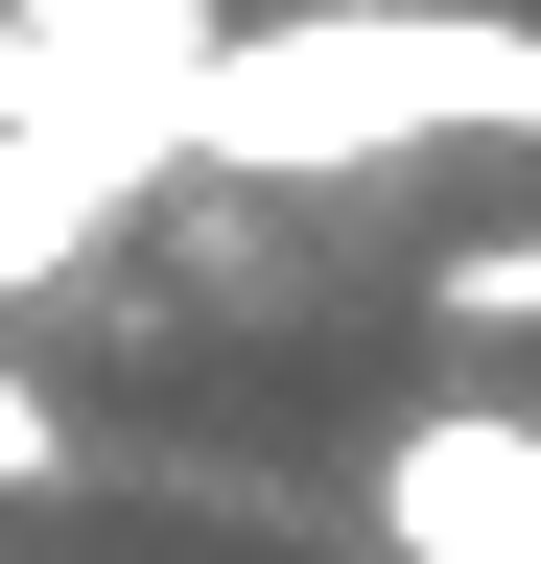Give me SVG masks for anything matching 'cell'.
Masks as SVG:
<instances>
[{
  "mask_svg": "<svg viewBox=\"0 0 541 564\" xmlns=\"http://www.w3.org/2000/svg\"><path fill=\"white\" fill-rule=\"evenodd\" d=\"M424 329H470V352H541V236H424Z\"/></svg>",
  "mask_w": 541,
  "mask_h": 564,
  "instance_id": "277c9868",
  "label": "cell"
},
{
  "mask_svg": "<svg viewBox=\"0 0 541 564\" xmlns=\"http://www.w3.org/2000/svg\"><path fill=\"white\" fill-rule=\"evenodd\" d=\"M0 494H72V400H47L24 352H0Z\"/></svg>",
  "mask_w": 541,
  "mask_h": 564,
  "instance_id": "5b68a950",
  "label": "cell"
},
{
  "mask_svg": "<svg viewBox=\"0 0 541 564\" xmlns=\"http://www.w3.org/2000/svg\"><path fill=\"white\" fill-rule=\"evenodd\" d=\"M424 141L541 165V24L518 0H283V24H213V70H188L213 188H354V165H424Z\"/></svg>",
  "mask_w": 541,
  "mask_h": 564,
  "instance_id": "6da1fadb",
  "label": "cell"
},
{
  "mask_svg": "<svg viewBox=\"0 0 541 564\" xmlns=\"http://www.w3.org/2000/svg\"><path fill=\"white\" fill-rule=\"evenodd\" d=\"M377 564H541V400H400L354 447Z\"/></svg>",
  "mask_w": 541,
  "mask_h": 564,
  "instance_id": "7a4b0ae2",
  "label": "cell"
},
{
  "mask_svg": "<svg viewBox=\"0 0 541 564\" xmlns=\"http://www.w3.org/2000/svg\"><path fill=\"white\" fill-rule=\"evenodd\" d=\"M188 165V118L165 95H47V118H0V306H47V282H95V236Z\"/></svg>",
  "mask_w": 541,
  "mask_h": 564,
  "instance_id": "3957f363",
  "label": "cell"
}]
</instances>
